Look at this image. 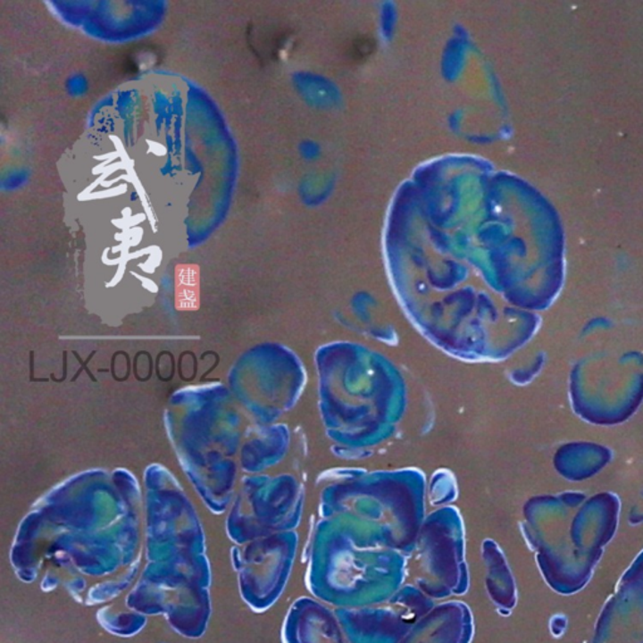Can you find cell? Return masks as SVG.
Here are the masks:
<instances>
[{
    "mask_svg": "<svg viewBox=\"0 0 643 643\" xmlns=\"http://www.w3.org/2000/svg\"><path fill=\"white\" fill-rule=\"evenodd\" d=\"M199 268L179 265L176 269V308L193 311L199 308Z\"/></svg>",
    "mask_w": 643,
    "mask_h": 643,
    "instance_id": "obj_1",
    "label": "cell"
}]
</instances>
